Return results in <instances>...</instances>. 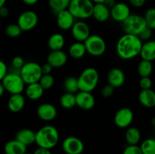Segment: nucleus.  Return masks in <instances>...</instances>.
Listing matches in <instances>:
<instances>
[{"mask_svg": "<svg viewBox=\"0 0 155 154\" xmlns=\"http://www.w3.org/2000/svg\"><path fill=\"white\" fill-rule=\"evenodd\" d=\"M24 154H33V153H31V152H24Z\"/></svg>", "mask_w": 155, "mask_h": 154, "instance_id": "nucleus-52", "label": "nucleus"}, {"mask_svg": "<svg viewBox=\"0 0 155 154\" xmlns=\"http://www.w3.org/2000/svg\"></svg>", "mask_w": 155, "mask_h": 154, "instance_id": "nucleus-55", "label": "nucleus"}, {"mask_svg": "<svg viewBox=\"0 0 155 154\" xmlns=\"http://www.w3.org/2000/svg\"><path fill=\"white\" fill-rule=\"evenodd\" d=\"M93 3L97 4V3H103L104 2V0H91Z\"/></svg>", "mask_w": 155, "mask_h": 154, "instance_id": "nucleus-50", "label": "nucleus"}, {"mask_svg": "<svg viewBox=\"0 0 155 154\" xmlns=\"http://www.w3.org/2000/svg\"><path fill=\"white\" fill-rule=\"evenodd\" d=\"M103 4H104L106 7L108 8L109 9H110L115 4H116V0H104Z\"/></svg>", "mask_w": 155, "mask_h": 154, "instance_id": "nucleus-47", "label": "nucleus"}, {"mask_svg": "<svg viewBox=\"0 0 155 154\" xmlns=\"http://www.w3.org/2000/svg\"><path fill=\"white\" fill-rule=\"evenodd\" d=\"M5 154H24L27 152V146L16 139L8 141L4 146Z\"/></svg>", "mask_w": 155, "mask_h": 154, "instance_id": "nucleus-24", "label": "nucleus"}, {"mask_svg": "<svg viewBox=\"0 0 155 154\" xmlns=\"http://www.w3.org/2000/svg\"><path fill=\"white\" fill-rule=\"evenodd\" d=\"M139 55L142 60L151 61L155 59V42L154 40L147 41L142 43Z\"/></svg>", "mask_w": 155, "mask_h": 154, "instance_id": "nucleus-22", "label": "nucleus"}, {"mask_svg": "<svg viewBox=\"0 0 155 154\" xmlns=\"http://www.w3.org/2000/svg\"><path fill=\"white\" fill-rule=\"evenodd\" d=\"M33 154H52V153H51L50 149H45V148L38 147L37 149H35V151L33 152Z\"/></svg>", "mask_w": 155, "mask_h": 154, "instance_id": "nucleus-45", "label": "nucleus"}, {"mask_svg": "<svg viewBox=\"0 0 155 154\" xmlns=\"http://www.w3.org/2000/svg\"><path fill=\"white\" fill-rule=\"evenodd\" d=\"M92 17L100 23L106 22L110 18V9L106 7L103 3L94 4Z\"/></svg>", "mask_w": 155, "mask_h": 154, "instance_id": "nucleus-20", "label": "nucleus"}, {"mask_svg": "<svg viewBox=\"0 0 155 154\" xmlns=\"http://www.w3.org/2000/svg\"><path fill=\"white\" fill-rule=\"evenodd\" d=\"M123 154H142L138 145H128L124 149Z\"/></svg>", "mask_w": 155, "mask_h": 154, "instance_id": "nucleus-39", "label": "nucleus"}, {"mask_svg": "<svg viewBox=\"0 0 155 154\" xmlns=\"http://www.w3.org/2000/svg\"><path fill=\"white\" fill-rule=\"evenodd\" d=\"M15 139L27 147L35 143V132L30 128H23L16 133Z\"/></svg>", "mask_w": 155, "mask_h": 154, "instance_id": "nucleus-21", "label": "nucleus"}, {"mask_svg": "<svg viewBox=\"0 0 155 154\" xmlns=\"http://www.w3.org/2000/svg\"><path fill=\"white\" fill-rule=\"evenodd\" d=\"M114 93V88L112 87L109 84L106 85L101 89V96L104 98H109L112 96Z\"/></svg>", "mask_w": 155, "mask_h": 154, "instance_id": "nucleus-37", "label": "nucleus"}, {"mask_svg": "<svg viewBox=\"0 0 155 154\" xmlns=\"http://www.w3.org/2000/svg\"><path fill=\"white\" fill-rule=\"evenodd\" d=\"M21 28L16 24H11L8 25L5 28V33L8 37L16 38L21 34Z\"/></svg>", "mask_w": 155, "mask_h": 154, "instance_id": "nucleus-36", "label": "nucleus"}, {"mask_svg": "<svg viewBox=\"0 0 155 154\" xmlns=\"http://www.w3.org/2000/svg\"><path fill=\"white\" fill-rule=\"evenodd\" d=\"M125 140L128 145H137L141 140V132L136 127H128L125 133Z\"/></svg>", "mask_w": 155, "mask_h": 154, "instance_id": "nucleus-28", "label": "nucleus"}, {"mask_svg": "<svg viewBox=\"0 0 155 154\" xmlns=\"http://www.w3.org/2000/svg\"><path fill=\"white\" fill-rule=\"evenodd\" d=\"M94 3L91 0H71L68 10L75 19H88L92 14Z\"/></svg>", "mask_w": 155, "mask_h": 154, "instance_id": "nucleus-4", "label": "nucleus"}, {"mask_svg": "<svg viewBox=\"0 0 155 154\" xmlns=\"http://www.w3.org/2000/svg\"><path fill=\"white\" fill-rule=\"evenodd\" d=\"M76 105L83 110H92L95 105V98L92 92L79 91L75 94Z\"/></svg>", "mask_w": 155, "mask_h": 154, "instance_id": "nucleus-12", "label": "nucleus"}, {"mask_svg": "<svg viewBox=\"0 0 155 154\" xmlns=\"http://www.w3.org/2000/svg\"><path fill=\"white\" fill-rule=\"evenodd\" d=\"M39 22V18L36 12L27 10L22 12L18 18V25L21 31H30L33 30Z\"/></svg>", "mask_w": 155, "mask_h": 154, "instance_id": "nucleus-9", "label": "nucleus"}, {"mask_svg": "<svg viewBox=\"0 0 155 154\" xmlns=\"http://www.w3.org/2000/svg\"><path fill=\"white\" fill-rule=\"evenodd\" d=\"M143 18L147 27L154 30L155 29V9L154 8L148 9Z\"/></svg>", "mask_w": 155, "mask_h": 154, "instance_id": "nucleus-35", "label": "nucleus"}, {"mask_svg": "<svg viewBox=\"0 0 155 154\" xmlns=\"http://www.w3.org/2000/svg\"><path fill=\"white\" fill-rule=\"evenodd\" d=\"M139 101L146 108H153L155 107V93L151 89L142 90L139 94Z\"/></svg>", "mask_w": 155, "mask_h": 154, "instance_id": "nucleus-23", "label": "nucleus"}, {"mask_svg": "<svg viewBox=\"0 0 155 154\" xmlns=\"http://www.w3.org/2000/svg\"><path fill=\"white\" fill-rule=\"evenodd\" d=\"M122 27L125 34L139 36L147 27L143 16L136 14H130V16L122 22Z\"/></svg>", "mask_w": 155, "mask_h": 154, "instance_id": "nucleus-5", "label": "nucleus"}, {"mask_svg": "<svg viewBox=\"0 0 155 154\" xmlns=\"http://www.w3.org/2000/svg\"><path fill=\"white\" fill-rule=\"evenodd\" d=\"M130 8L126 3L116 2L110 9V17L117 22L122 23L130 15Z\"/></svg>", "mask_w": 155, "mask_h": 154, "instance_id": "nucleus-14", "label": "nucleus"}, {"mask_svg": "<svg viewBox=\"0 0 155 154\" xmlns=\"http://www.w3.org/2000/svg\"><path fill=\"white\" fill-rule=\"evenodd\" d=\"M99 81V74L94 67L86 68L77 77L79 91L92 92L95 90Z\"/></svg>", "mask_w": 155, "mask_h": 154, "instance_id": "nucleus-3", "label": "nucleus"}, {"mask_svg": "<svg viewBox=\"0 0 155 154\" xmlns=\"http://www.w3.org/2000/svg\"><path fill=\"white\" fill-rule=\"evenodd\" d=\"M142 41L137 36L125 34L118 39L116 52L123 60H131L139 55Z\"/></svg>", "mask_w": 155, "mask_h": 154, "instance_id": "nucleus-1", "label": "nucleus"}, {"mask_svg": "<svg viewBox=\"0 0 155 154\" xmlns=\"http://www.w3.org/2000/svg\"><path fill=\"white\" fill-rule=\"evenodd\" d=\"M63 87L65 92L76 94L79 91L77 78L74 76H68L64 79L63 82Z\"/></svg>", "mask_w": 155, "mask_h": 154, "instance_id": "nucleus-31", "label": "nucleus"}, {"mask_svg": "<svg viewBox=\"0 0 155 154\" xmlns=\"http://www.w3.org/2000/svg\"><path fill=\"white\" fill-rule=\"evenodd\" d=\"M41 65L36 62L30 61L25 63L21 67L20 75L27 85L38 82L42 76Z\"/></svg>", "mask_w": 155, "mask_h": 154, "instance_id": "nucleus-6", "label": "nucleus"}, {"mask_svg": "<svg viewBox=\"0 0 155 154\" xmlns=\"http://www.w3.org/2000/svg\"><path fill=\"white\" fill-rule=\"evenodd\" d=\"M60 104L64 109L70 110L74 108L76 106V96L75 94L65 92L61 96Z\"/></svg>", "mask_w": 155, "mask_h": 154, "instance_id": "nucleus-29", "label": "nucleus"}, {"mask_svg": "<svg viewBox=\"0 0 155 154\" xmlns=\"http://www.w3.org/2000/svg\"><path fill=\"white\" fill-rule=\"evenodd\" d=\"M0 21H1V18H0Z\"/></svg>", "mask_w": 155, "mask_h": 154, "instance_id": "nucleus-54", "label": "nucleus"}, {"mask_svg": "<svg viewBox=\"0 0 155 154\" xmlns=\"http://www.w3.org/2000/svg\"><path fill=\"white\" fill-rule=\"evenodd\" d=\"M86 53L93 57H100L104 54L107 45L102 37L98 35H90L83 42Z\"/></svg>", "mask_w": 155, "mask_h": 154, "instance_id": "nucleus-8", "label": "nucleus"}, {"mask_svg": "<svg viewBox=\"0 0 155 154\" xmlns=\"http://www.w3.org/2000/svg\"><path fill=\"white\" fill-rule=\"evenodd\" d=\"M6 2V0H0V8L2 7V6L5 5Z\"/></svg>", "mask_w": 155, "mask_h": 154, "instance_id": "nucleus-51", "label": "nucleus"}, {"mask_svg": "<svg viewBox=\"0 0 155 154\" xmlns=\"http://www.w3.org/2000/svg\"><path fill=\"white\" fill-rule=\"evenodd\" d=\"M139 86L142 88V90L145 89H151L152 86V81H151L150 77H141V79L139 81Z\"/></svg>", "mask_w": 155, "mask_h": 154, "instance_id": "nucleus-38", "label": "nucleus"}, {"mask_svg": "<svg viewBox=\"0 0 155 154\" xmlns=\"http://www.w3.org/2000/svg\"><path fill=\"white\" fill-rule=\"evenodd\" d=\"M44 91L48 90L53 87L54 84V79L51 74H43L41 76L40 79L38 82Z\"/></svg>", "mask_w": 155, "mask_h": 154, "instance_id": "nucleus-34", "label": "nucleus"}, {"mask_svg": "<svg viewBox=\"0 0 155 154\" xmlns=\"http://www.w3.org/2000/svg\"><path fill=\"white\" fill-rule=\"evenodd\" d=\"M3 85L5 91L10 93L11 95L22 94L25 88V83L19 74L8 72L1 81Z\"/></svg>", "mask_w": 155, "mask_h": 154, "instance_id": "nucleus-7", "label": "nucleus"}, {"mask_svg": "<svg viewBox=\"0 0 155 154\" xmlns=\"http://www.w3.org/2000/svg\"><path fill=\"white\" fill-rule=\"evenodd\" d=\"M142 154H155V140L153 138L145 139L139 146Z\"/></svg>", "mask_w": 155, "mask_h": 154, "instance_id": "nucleus-33", "label": "nucleus"}, {"mask_svg": "<svg viewBox=\"0 0 155 154\" xmlns=\"http://www.w3.org/2000/svg\"><path fill=\"white\" fill-rule=\"evenodd\" d=\"M64 45V36L59 33H56L51 35L48 40V46L51 51L62 50Z\"/></svg>", "mask_w": 155, "mask_h": 154, "instance_id": "nucleus-26", "label": "nucleus"}, {"mask_svg": "<svg viewBox=\"0 0 155 154\" xmlns=\"http://www.w3.org/2000/svg\"><path fill=\"white\" fill-rule=\"evenodd\" d=\"M137 71L141 77H149L153 71L152 62L142 60L138 65Z\"/></svg>", "mask_w": 155, "mask_h": 154, "instance_id": "nucleus-30", "label": "nucleus"}, {"mask_svg": "<svg viewBox=\"0 0 155 154\" xmlns=\"http://www.w3.org/2000/svg\"><path fill=\"white\" fill-rule=\"evenodd\" d=\"M24 4L28 5H33L36 4L39 2V0H21Z\"/></svg>", "mask_w": 155, "mask_h": 154, "instance_id": "nucleus-48", "label": "nucleus"}, {"mask_svg": "<svg viewBox=\"0 0 155 154\" xmlns=\"http://www.w3.org/2000/svg\"><path fill=\"white\" fill-rule=\"evenodd\" d=\"M26 96L32 101L40 99L44 94V89L39 82L28 84L24 88Z\"/></svg>", "mask_w": 155, "mask_h": 154, "instance_id": "nucleus-25", "label": "nucleus"}, {"mask_svg": "<svg viewBox=\"0 0 155 154\" xmlns=\"http://www.w3.org/2000/svg\"><path fill=\"white\" fill-rule=\"evenodd\" d=\"M71 30L73 37L77 42H84V41L91 35L89 25L83 21L74 22Z\"/></svg>", "mask_w": 155, "mask_h": 154, "instance_id": "nucleus-13", "label": "nucleus"}, {"mask_svg": "<svg viewBox=\"0 0 155 154\" xmlns=\"http://www.w3.org/2000/svg\"><path fill=\"white\" fill-rule=\"evenodd\" d=\"M152 30L149 29L148 27H146V28L138 36V37H139L142 41L149 40V39H151V36H152Z\"/></svg>", "mask_w": 155, "mask_h": 154, "instance_id": "nucleus-41", "label": "nucleus"}, {"mask_svg": "<svg viewBox=\"0 0 155 154\" xmlns=\"http://www.w3.org/2000/svg\"><path fill=\"white\" fill-rule=\"evenodd\" d=\"M59 132L52 125H45L35 132V143L39 147L51 149L58 144Z\"/></svg>", "mask_w": 155, "mask_h": 154, "instance_id": "nucleus-2", "label": "nucleus"}, {"mask_svg": "<svg viewBox=\"0 0 155 154\" xmlns=\"http://www.w3.org/2000/svg\"><path fill=\"white\" fill-rule=\"evenodd\" d=\"M36 114L38 117L45 122H50L54 120L58 114L56 107L49 103H44L37 107Z\"/></svg>", "mask_w": 155, "mask_h": 154, "instance_id": "nucleus-15", "label": "nucleus"}, {"mask_svg": "<svg viewBox=\"0 0 155 154\" xmlns=\"http://www.w3.org/2000/svg\"><path fill=\"white\" fill-rule=\"evenodd\" d=\"M5 91L4 87H3V85L2 84V82H0V97H2L4 95Z\"/></svg>", "mask_w": 155, "mask_h": 154, "instance_id": "nucleus-49", "label": "nucleus"}, {"mask_svg": "<svg viewBox=\"0 0 155 154\" xmlns=\"http://www.w3.org/2000/svg\"><path fill=\"white\" fill-rule=\"evenodd\" d=\"M71 0H48V5L53 12H58L68 9Z\"/></svg>", "mask_w": 155, "mask_h": 154, "instance_id": "nucleus-32", "label": "nucleus"}, {"mask_svg": "<svg viewBox=\"0 0 155 154\" xmlns=\"http://www.w3.org/2000/svg\"><path fill=\"white\" fill-rule=\"evenodd\" d=\"M57 25L59 28L64 31L71 30L75 22V18L70 13L68 9L61 11L57 14Z\"/></svg>", "mask_w": 155, "mask_h": 154, "instance_id": "nucleus-17", "label": "nucleus"}, {"mask_svg": "<svg viewBox=\"0 0 155 154\" xmlns=\"http://www.w3.org/2000/svg\"><path fill=\"white\" fill-rule=\"evenodd\" d=\"M25 106V98L22 94L12 95L8 101V108L12 113H19Z\"/></svg>", "mask_w": 155, "mask_h": 154, "instance_id": "nucleus-19", "label": "nucleus"}, {"mask_svg": "<svg viewBox=\"0 0 155 154\" xmlns=\"http://www.w3.org/2000/svg\"><path fill=\"white\" fill-rule=\"evenodd\" d=\"M61 147L66 154H81L84 150V143L79 137L69 136L63 140Z\"/></svg>", "mask_w": 155, "mask_h": 154, "instance_id": "nucleus-10", "label": "nucleus"}, {"mask_svg": "<svg viewBox=\"0 0 155 154\" xmlns=\"http://www.w3.org/2000/svg\"><path fill=\"white\" fill-rule=\"evenodd\" d=\"M9 14V10L7 7L5 6H2L0 8V18H7Z\"/></svg>", "mask_w": 155, "mask_h": 154, "instance_id": "nucleus-46", "label": "nucleus"}, {"mask_svg": "<svg viewBox=\"0 0 155 154\" xmlns=\"http://www.w3.org/2000/svg\"><path fill=\"white\" fill-rule=\"evenodd\" d=\"M107 82L112 87L120 88L124 84L126 80L125 73L120 68H112L107 73Z\"/></svg>", "mask_w": 155, "mask_h": 154, "instance_id": "nucleus-18", "label": "nucleus"}, {"mask_svg": "<svg viewBox=\"0 0 155 154\" xmlns=\"http://www.w3.org/2000/svg\"><path fill=\"white\" fill-rule=\"evenodd\" d=\"M8 67L6 63L3 60H0V82L3 79L6 74L8 73Z\"/></svg>", "mask_w": 155, "mask_h": 154, "instance_id": "nucleus-42", "label": "nucleus"}, {"mask_svg": "<svg viewBox=\"0 0 155 154\" xmlns=\"http://www.w3.org/2000/svg\"><path fill=\"white\" fill-rule=\"evenodd\" d=\"M69 55L74 59H80L85 56L86 54V48L83 42H74L68 49Z\"/></svg>", "mask_w": 155, "mask_h": 154, "instance_id": "nucleus-27", "label": "nucleus"}, {"mask_svg": "<svg viewBox=\"0 0 155 154\" xmlns=\"http://www.w3.org/2000/svg\"><path fill=\"white\" fill-rule=\"evenodd\" d=\"M146 0H130V2L133 7L135 8H142L145 5Z\"/></svg>", "mask_w": 155, "mask_h": 154, "instance_id": "nucleus-44", "label": "nucleus"}, {"mask_svg": "<svg viewBox=\"0 0 155 154\" xmlns=\"http://www.w3.org/2000/svg\"><path fill=\"white\" fill-rule=\"evenodd\" d=\"M52 69L53 68L51 67V65L47 63V62L43 63L42 65H41V70H42V75L43 74H51Z\"/></svg>", "mask_w": 155, "mask_h": 154, "instance_id": "nucleus-43", "label": "nucleus"}, {"mask_svg": "<svg viewBox=\"0 0 155 154\" xmlns=\"http://www.w3.org/2000/svg\"><path fill=\"white\" fill-rule=\"evenodd\" d=\"M68 61V55L62 50L51 51L47 56V63L52 68H61L64 66Z\"/></svg>", "mask_w": 155, "mask_h": 154, "instance_id": "nucleus-16", "label": "nucleus"}, {"mask_svg": "<svg viewBox=\"0 0 155 154\" xmlns=\"http://www.w3.org/2000/svg\"><path fill=\"white\" fill-rule=\"evenodd\" d=\"M134 119L133 110L129 107H122L115 113L114 121L118 128H126L130 127Z\"/></svg>", "mask_w": 155, "mask_h": 154, "instance_id": "nucleus-11", "label": "nucleus"}, {"mask_svg": "<svg viewBox=\"0 0 155 154\" xmlns=\"http://www.w3.org/2000/svg\"><path fill=\"white\" fill-rule=\"evenodd\" d=\"M119 1H124V0H119Z\"/></svg>", "mask_w": 155, "mask_h": 154, "instance_id": "nucleus-53", "label": "nucleus"}, {"mask_svg": "<svg viewBox=\"0 0 155 154\" xmlns=\"http://www.w3.org/2000/svg\"><path fill=\"white\" fill-rule=\"evenodd\" d=\"M25 63L24 62V58L21 56H15L13 59H12V67L16 68V69H21V67L24 66V64Z\"/></svg>", "mask_w": 155, "mask_h": 154, "instance_id": "nucleus-40", "label": "nucleus"}]
</instances>
